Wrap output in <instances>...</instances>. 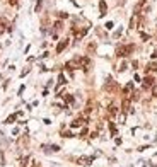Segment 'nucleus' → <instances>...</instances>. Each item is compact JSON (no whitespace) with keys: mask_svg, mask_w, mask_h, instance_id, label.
<instances>
[{"mask_svg":"<svg viewBox=\"0 0 157 167\" xmlns=\"http://www.w3.org/2000/svg\"><path fill=\"white\" fill-rule=\"evenodd\" d=\"M58 84H60V85H65V84H67V82H65V75H63V73L58 75Z\"/></svg>","mask_w":157,"mask_h":167,"instance_id":"16","label":"nucleus"},{"mask_svg":"<svg viewBox=\"0 0 157 167\" xmlns=\"http://www.w3.org/2000/svg\"><path fill=\"white\" fill-rule=\"evenodd\" d=\"M120 34H121V29H118L116 33H114V38H120Z\"/></svg>","mask_w":157,"mask_h":167,"instance_id":"24","label":"nucleus"},{"mask_svg":"<svg viewBox=\"0 0 157 167\" xmlns=\"http://www.w3.org/2000/svg\"><path fill=\"white\" fill-rule=\"evenodd\" d=\"M154 96H157V87H154Z\"/></svg>","mask_w":157,"mask_h":167,"instance_id":"26","label":"nucleus"},{"mask_svg":"<svg viewBox=\"0 0 157 167\" xmlns=\"http://www.w3.org/2000/svg\"><path fill=\"white\" fill-rule=\"evenodd\" d=\"M118 89V85H116V82H113L111 79H108V82H106V85H104V90L106 92H114Z\"/></svg>","mask_w":157,"mask_h":167,"instance_id":"2","label":"nucleus"},{"mask_svg":"<svg viewBox=\"0 0 157 167\" xmlns=\"http://www.w3.org/2000/svg\"><path fill=\"white\" fill-rule=\"evenodd\" d=\"M121 109H123L125 113L130 109V99H128V97H125V99H123V102H121Z\"/></svg>","mask_w":157,"mask_h":167,"instance_id":"9","label":"nucleus"},{"mask_svg":"<svg viewBox=\"0 0 157 167\" xmlns=\"http://www.w3.org/2000/svg\"><path fill=\"white\" fill-rule=\"evenodd\" d=\"M116 114H118V108L114 104H111V106L108 108V116H109V118H114Z\"/></svg>","mask_w":157,"mask_h":167,"instance_id":"7","label":"nucleus"},{"mask_svg":"<svg viewBox=\"0 0 157 167\" xmlns=\"http://www.w3.org/2000/svg\"><path fill=\"white\" fill-rule=\"evenodd\" d=\"M53 27H55L56 31H62V29H63V22H62V21H56V22H55V26H53Z\"/></svg>","mask_w":157,"mask_h":167,"instance_id":"14","label":"nucleus"},{"mask_svg":"<svg viewBox=\"0 0 157 167\" xmlns=\"http://www.w3.org/2000/svg\"><path fill=\"white\" fill-rule=\"evenodd\" d=\"M85 123H87L85 118H77V119H73L72 123H70V126H72V128H78V126H82V125H85Z\"/></svg>","mask_w":157,"mask_h":167,"instance_id":"3","label":"nucleus"},{"mask_svg":"<svg viewBox=\"0 0 157 167\" xmlns=\"http://www.w3.org/2000/svg\"><path fill=\"white\" fill-rule=\"evenodd\" d=\"M96 51V43H89V46H87V53H94Z\"/></svg>","mask_w":157,"mask_h":167,"instance_id":"13","label":"nucleus"},{"mask_svg":"<svg viewBox=\"0 0 157 167\" xmlns=\"http://www.w3.org/2000/svg\"><path fill=\"white\" fill-rule=\"evenodd\" d=\"M77 162H78V164H82V165H89L90 162H92V159H87V157H80Z\"/></svg>","mask_w":157,"mask_h":167,"instance_id":"11","label":"nucleus"},{"mask_svg":"<svg viewBox=\"0 0 157 167\" xmlns=\"http://www.w3.org/2000/svg\"><path fill=\"white\" fill-rule=\"evenodd\" d=\"M99 10H101V14H99V16H101V17H104V16H106V10H108V5H106V2H104V0H101V2H99Z\"/></svg>","mask_w":157,"mask_h":167,"instance_id":"8","label":"nucleus"},{"mask_svg":"<svg viewBox=\"0 0 157 167\" xmlns=\"http://www.w3.org/2000/svg\"><path fill=\"white\" fill-rule=\"evenodd\" d=\"M135 50L133 44H126V46H118L116 48V56L123 58V56H128V55H132Z\"/></svg>","mask_w":157,"mask_h":167,"instance_id":"1","label":"nucleus"},{"mask_svg":"<svg viewBox=\"0 0 157 167\" xmlns=\"http://www.w3.org/2000/svg\"><path fill=\"white\" fill-rule=\"evenodd\" d=\"M155 70H157V63H154V62H152V63L147 65L145 72H147V73H150V72H155Z\"/></svg>","mask_w":157,"mask_h":167,"instance_id":"10","label":"nucleus"},{"mask_svg":"<svg viewBox=\"0 0 157 167\" xmlns=\"http://www.w3.org/2000/svg\"><path fill=\"white\" fill-rule=\"evenodd\" d=\"M9 4L10 5H17V0H9Z\"/></svg>","mask_w":157,"mask_h":167,"instance_id":"25","label":"nucleus"},{"mask_svg":"<svg viewBox=\"0 0 157 167\" xmlns=\"http://www.w3.org/2000/svg\"><path fill=\"white\" fill-rule=\"evenodd\" d=\"M16 118H17V114H10L9 118H7V121H5V123H12V121H16Z\"/></svg>","mask_w":157,"mask_h":167,"instance_id":"18","label":"nucleus"},{"mask_svg":"<svg viewBox=\"0 0 157 167\" xmlns=\"http://www.w3.org/2000/svg\"><path fill=\"white\" fill-rule=\"evenodd\" d=\"M63 136H65V138H70V136H72V133H70V131H63Z\"/></svg>","mask_w":157,"mask_h":167,"instance_id":"21","label":"nucleus"},{"mask_svg":"<svg viewBox=\"0 0 157 167\" xmlns=\"http://www.w3.org/2000/svg\"><path fill=\"white\" fill-rule=\"evenodd\" d=\"M68 46V39H63V41H60L58 43V46H56V53H62L65 48Z\"/></svg>","mask_w":157,"mask_h":167,"instance_id":"6","label":"nucleus"},{"mask_svg":"<svg viewBox=\"0 0 157 167\" xmlns=\"http://www.w3.org/2000/svg\"><path fill=\"white\" fill-rule=\"evenodd\" d=\"M154 77H145V79H143V89H150L152 85H154Z\"/></svg>","mask_w":157,"mask_h":167,"instance_id":"4","label":"nucleus"},{"mask_svg":"<svg viewBox=\"0 0 157 167\" xmlns=\"http://www.w3.org/2000/svg\"><path fill=\"white\" fill-rule=\"evenodd\" d=\"M140 36H142V39H145V41H147V39H149V34H145V33H142V34H140Z\"/></svg>","mask_w":157,"mask_h":167,"instance_id":"22","label":"nucleus"},{"mask_svg":"<svg viewBox=\"0 0 157 167\" xmlns=\"http://www.w3.org/2000/svg\"><path fill=\"white\" fill-rule=\"evenodd\" d=\"M41 5H43V0H38V4H36V9H34V10L39 12V10H41Z\"/></svg>","mask_w":157,"mask_h":167,"instance_id":"19","label":"nucleus"},{"mask_svg":"<svg viewBox=\"0 0 157 167\" xmlns=\"http://www.w3.org/2000/svg\"><path fill=\"white\" fill-rule=\"evenodd\" d=\"M113 27V22L111 21H109V22H106V29H111Z\"/></svg>","mask_w":157,"mask_h":167,"instance_id":"23","label":"nucleus"},{"mask_svg":"<svg viewBox=\"0 0 157 167\" xmlns=\"http://www.w3.org/2000/svg\"><path fill=\"white\" fill-rule=\"evenodd\" d=\"M132 92H133V84L130 82V84H126V85H125V89H123V96H125V97H128Z\"/></svg>","mask_w":157,"mask_h":167,"instance_id":"5","label":"nucleus"},{"mask_svg":"<svg viewBox=\"0 0 157 167\" xmlns=\"http://www.w3.org/2000/svg\"><path fill=\"white\" fill-rule=\"evenodd\" d=\"M137 21H138V14H135L133 17H132V21H130V29H133L135 26H137Z\"/></svg>","mask_w":157,"mask_h":167,"instance_id":"12","label":"nucleus"},{"mask_svg":"<svg viewBox=\"0 0 157 167\" xmlns=\"http://www.w3.org/2000/svg\"><path fill=\"white\" fill-rule=\"evenodd\" d=\"M63 99H65V102H67V104H72V102H73V97L70 96V94H65V96H63Z\"/></svg>","mask_w":157,"mask_h":167,"instance_id":"15","label":"nucleus"},{"mask_svg":"<svg viewBox=\"0 0 157 167\" xmlns=\"http://www.w3.org/2000/svg\"><path fill=\"white\" fill-rule=\"evenodd\" d=\"M58 16H60L62 19H67V17H68V14H67V12H58Z\"/></svg>","mask_w":157,"mask_h":167,"instance_id":"20","label":"nucleus"},{"mask_svg":"<svg viewBox=\"0 0 157 167\" xmlns=\"http://www.w3.org/2000/svg\"><path fill=\"white\" fill-rule=\"evenodd\" d=\"M126 68H128V63H126V62H123V63L120 65V68H118V70H120V72H123V70H126Z\"/></svg>","mask_w":157,"mask_h":167,"instance_id":"17","label":"nucleus"}]
</instances>
